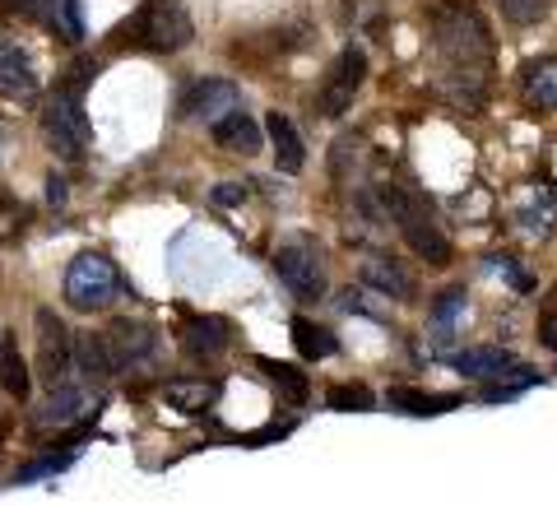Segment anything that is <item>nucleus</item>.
Masks as SVG:
<instances>
[{
  "mask_svg": "<svg viewBox=\"0 0 557 506\" xmlns=\"http://www.w3.org/2000/svg\"><path fill=\"white\" fill-rule=\"evenodd\" d=\"M293 344H298V354L302 358H335L339 354V340L330 335L325 325H317V321H307V317H293Z\"/></svg>",
  "mask_w": 557,
  "mask_h": 506,
  "instance_id": "23",
  "label": "nucleus"
},
{
  "mask_svg": "<svg viewBox=\"0 0 557 506\" xmlns=\"http://www.w3.org/2000/svg\"><path fill=\"white\" fill-rule=\"evenodd\" d=\"M330 409H339V414H368V409H376V399H372V391L368 386H330Z\"/></svg>",
  "mask_w": 557,
  "mask_h": 506,
  "instance_id": "27",
  "label": "nucleus"
},
{
  "mask_svg": "<svg viewBox=\"0 0 557 506\" xmlns=\"http://www.w3.org/2000/svg\"><path fill=\"white\" fill-rule=\"evenodd\" d=\"M209 131H214V145H223L228 153H242V159H251V153H260V145H265V135H260V126H256V121H251L247 112H242V108H237V112H228L223 121H214Z\"/></svg>",
  "mask_w": 557,
  "mask_h": 506,
  "instance_id": "18",
  "label": "nucleus"
},
{
  "mask_svg": "<svg viewBox=\"0 0 557 506\" xmlns=\"http://www.w3.org/2000/svg\"><path fill=\"white\" fill-rule=\"evenodd\" d=\"M98 65H84V75L75 84H65V89H57L47 98L42 108V135L51 153H61V159H84V149H89V112H84V79H94Z\"/></svg>",
  "mask_w": 557,
  "mask_h": 506,
  "instance_id": "3",
  "label": "nucleus"
},
{
  "mask_svg": "<svg viewBox=\"0 0 557 506\" xmlns=\"http://www.w3.org/2000/svg\"><path fill=\"white\" fill-rule=\"evenodd\" d=\"M228 344H233V325L223 317H190L186 330H182V354L196 358V362L219 358Z\"/></svg>",
  "mask_w": 557,
  "mask_h": 506,
  "instance_id": "15",
  "label": "nucleus"
},
{
  "mask_svg": "<svg viewBox=\"0 0 557 506\" xmlns=\"http://www.w3.org/2000/svg\"><path fill=\"white\" fill-rule=\"evenodd\" d=\"M0 381H5V391H10V395H14V399H20V405H24L33 381H28V362L20 358V344H14V340H5V344H0Z\"/></svg>",
  "mask_w": 557,
  "mask_h": 506,
  "instance_id": "26",
  "label": "nucleus"
},
{
  "mask_svg": "<svg viewBox=\"0 0 557 506\" xmlns=\"http://www.w3.org/2000/svg\"><path fill=\"white\" fill-rule=\"evenodd\" d=\"M121 293V274L112 256L102 251H79L65 270V303L75 311H102Z\"/></svg>",
  "mask_w": 557,
  "mask_h": 506,
  "instance_id": "5",
  "label": "nucleus"
},
{
  "mask_svg": "<svg viewBox=\"0 0 557 506\" xmlns=\"http://www.w3.org/2000/svg\"><path fill=\"white\" fill-rule=\"evenodd\" d=\"M70 330L57 321V311L38 307V372L47 377V386H61L70 372Z\"/></svg>",
  "mask_w": 557,
  "mask_h": 506,
  "instance_id": "12",
  "label": "nucleus"
},
{
  "mask_svg": "<svg viewBox=\"0 0 557 506\" xmlns=\"http://www.w3.org/2000/svg\"><path fill=\"white\" fill-rule=\"evenodd\" d=\"M256 368L270 377V386L278 391V399H284V405H307L311 381H307V372H302V368H293V362H274V358H260Z\"/></svg>",
  "mask_w": 557,
  "mask_h": 506,
  "instance_id": "21",
  "label": "nucleus"
},
{
  "mask_svg": "<svg viewBox=\"0 0 557 506\" xmlns=\"http://www.w3.org/2000/svg\"><path fill=\"white\" fill-rule=\"evenodd\" d=\"M38 89H42V84H38V70H33V57L14 38L0 33V98L33 102V98H38Z\"/></svg>",
  "mask_w": 557,
  "mask_h": 506,
  "instance_id": "11",
  "label": "nucleus"
},
{
  "mask_svg": "<svg viewBox=\"0 0 557 506\" xmlns=\"http://www.w3.org/2000/svg\"><path fill=\"white\" fill-rule=\"evenodd\" d=\"M525 98L539 102V108H557V57L525 65Z\"/></svg>",
  "mask_w": 557,
  "mask_h": 506,
  "instance_id": "25",
  "label": "nucleus"
},
{
  "mask_svg": "<svg viewBox=\"0 0 557 506\" xmlns=\"http://www.w3.org/2000/svg\"><path fill=\"white\" fill-rule=\"evenodd\" d=\"M386 405L399 414H413V418H432V414H450L460 405V395H423V391H409V386H395L386 395Z\"/></svg>",
  "mask_w": 557,
  "mask_h": 506,
  "instance_id": "22",
  "label": "nucleus"
},
{
  "mask_svg": "<svg viewBox=\"0 0 557 506\" xmlns=\"http://www.w3.org/2000/svg\"><path fill=\"white\" fill-rule=\"evenodd\" d=\"M274 274L298 303H317L325 298V260L321 247L307 237H293V242H278L274 247Z\"/></svg>",
  "mask_w": 557,
  "mask_h": 506,
  "instance_id": "6",
  "label": "nucleus"
},
{
  "mask_svg": "<svg viewBox=\"0 0 557 506\" xmlns=\"http://www.w3.org/2000/svg\"><path fill=\"white\" fill-rule=\"evenodd\" d=\"M65 465H70V456H47V460H38V465H24L14 479H20V483H33V479H42V474H61Z\"/></svg>",
  "mask_w": 557,
  "mask_h": 506,
  "instance_id": "29",
  "label": "nucleus"
},
{
  "mask_svg": "<svg viewBox=\"0 0 557 506\" xmlns=\"http://www.w3.org/2000/svg\"><path fill=\"white\" fill-rule=\"evenodd\" d=\"M237 108H242V94L228 79H200V84H190L186 98H182V116L205 121V126H214V121H223Z\"/></svg>",
  "mask_w": 557,
  "mask_h": 506,
  "instance_id": "10",
  "label": "nucleus"
},
{
  "mask_svg": "<svg viewBox=\"0 0 557 506\" xmlns=\"http://www.w3.org/2000/svg\"><path fill=\"white\" fill-rule=\"evenodd\" d=\"M497 10H502V20L530 28V24H539L548 14V0H497Z\"/></svg>",
  "mask_w": 557,
  "mask_h": 506,
  "instance_id": "28",
  "label": "nucleus"
},
{
  "mask_svg": "<svg viewBox=\"0 0 557 506\" xmlns=\"http://www.w3.org/2000/svg\"><path fill=\"white\" fill-rule=\"evenodd\" d=\"M432 51H437V89L474 112L487 94V70H493V38L465 0H437L432 5Z\"/></svg>",
  "mask_w": 557,
  "mask_h": 506,
  "instance_id": "1",
  "label": "nucleus"
},
{
  "mask_svg": "<svg viewBox=\"0 0 557 506\" xmlns=\"http://www.w3.org/2000/svg\"><path fill=\"white\" fill-rule=\"evenodd\" d=\"M265 135H270V145H274V163H278V172H302L307 168V149H302V135H298V126L284 116V112H270V121H265Z\"/></svg>",
  "mask_w": 557,
  "mask_h": 506,
  "instance_id": "17",
  "label": "nucleus"
},
{
  "mask_svg": "<svg viewBox=\"0 0 557 506\" xmlns=\"http://www.w3.org/2000/svg\"><path fill=\"white\" fill-rule=\"evenodd\" d=\"M121 33L149 51H182L196 38V24H190L182 0H139V10L131 14V24Z\"/></svg>",
  "mask_w": 557,
  "mask_h": 506,
  "instance_id": "4",
  "label": "nucleus"
},
{
  "mask_svg": "<svg viewBox=\"0 0 557 506\" xmlns=\"http://www.w3.org/2000/svg\"><path fill=\"white\" fill-rule=\"evenodd\" d=\"M381 214L399 229V237L409 242L413 256L432 260V266H446L450 260V237L442 233L437 209H432V200L423 190H409L399 182H381Z\"/></svg>",
  "mask_w": 557,
  "mask_h": 506,
  "instance_id": "2",
  "label": "nucleus"
},
{
  "mask_svg": "<svg viewBox=\"0 0 557 506\" xmlns=\"http://www.w3.org/2000/svg\"><path fill=\"white\" fill-rule=\"evenodd\" d=\"M94 409H98V399H94ZM89 414V395H84L79 386H51L47 395V405L42 409H33V428H65V423H75V418Z\"/></svg>",
  "mask_w": 557,
  "mask_h": 506,
  "instance_id": "16",
  "label": "nucleus"
},
{
  "mask_svg": "<svg viewBox=\"0 0 557 506\" xmlns=\"http://www.w3.org/2000/svg\"><path fill=\"white\" fill-rule=\"evenodd\" d=\"M358 279L368 284L372 293H381V298H399V303H409L413 293H418V284H413V274L399 266L395 256H381V251H372V256H362V266H358Z\"/></svg>",
  "mask_w": 557,
  "mask_h": 506,
  "instance_id": "13",
  "label": "nucleus"
},
{
  "mask_svg": "<svg viewBox=\"0 0 557 506\" xmlns=\"http://www.w3.org/2000/svg\"><path fill=\"white\" fill-rule=\"evenodd\" d=\"M70 368H79L89 381H94V377L108 381V377L116 372V362H112V354H108V340H102V330H98V335L89 330V335H79L75 344H70Z\"/></svg>",
  "mask_w": 557,
  "mask_h": 506,
  "instance_id": "20",
  "label": "nucleus"
},
{
  "mask_svg": "<svg viewBox=\"0 0 557 506\" xmlns=\"http://www.w3.org/2000/svg\"><path fill=\"white\" fill-rule=\"evenodd\" d=\"M242 196H247V186H219V190H214V200H219V205H237Z\"/></svg>",
  "mask_w": 557,
  "mask_h": 506,
  "instance_id": "32",
  "label": "nucleus"
},
{
  "mask_svg": "<svg viewBox=\"0 0 557 506\" xmlns=\"http://www.w3.org/2000/svg\"><path fill=\"white\" fill-rule=\"evenodd\" d=\"M0 5L28 14V20L47 24L51 33H61L65 42L84 38V20H79V0H0Z\"/></svg>",
  "mask_w": 557,
  "mask_h": 506,
  "instance_id": "14",
  "label": "nucleus"
},
{
  "mask_svg": "<svg viewBox=\"0 0 557 506\" xmlns=\"http://www.w3.org/2000/svg\"><path fill=\"white\" fill-rule=\"evenodd\" d=\"M47 200L51 205H65V177H57V172L47 177Z\"/></svg>",
  "mask_w": 557,
  "mask_h": 506,
  "instance_id": "31",
  "label": "nucleus"
},
{
  "mask_svg": "<svg viewBox=\"0 0 557 506\" xmlns=\"http://www.w3.org/2000/svg\"><path fill=\"white\" fill-rule=\"evenodd\" d=\"M102 340H108V354L116 362V372L121 368H139V362H149L153 354H159V330H153L149 321L121 317V321H112L108 330H102Z\"/></svg>",
  "mask_w": 557,
  "mask_h": 506,
  "instance_id": "9",
  "label": "nucleus"
},
{
  "mask_svg": "<svg viewBox=\"0 0 557 506\" xmlns=\"http://www.w3.org/2000/svg\"><path fill=\"white\" fill-rule=\"evenodd\" d=\"M465 311H469V293H465V288H442L437 298H432V311H428L432 340H437V344L456 340L460 325H465Z\"/></svg>",
  "mask_w": 557,
  "mask_h": 506,
  "instance_id": "19",
  "label": "nucleus"
},
{
  "mask_svg": "<svg viewBox=\"0 0 557 506\" xmlns=\"http://www.w3.org/2000/svg\"><path fill=\"white\" fill-rule=\"evenodd\" d=\"M544 344L557 348V293L548 298V311H544Z\"/></svg>",
  "mask_w": 557,
  "mask_h": 506,
  "instance_id": "30",
  "label": "nucleus"
},
{
  "mask_svg": "<svg viewBox=\"0 0 557 506\" xmlns=\"http://www.w3.org/2000/svg\"><path fill=\"white\" fill-rule=\"evenodd\" d=\"M450 368H456L460 377L469 381H511V386H530V372H520V362L507 354V348H493V344H483V348H460L456 358H450Z\"/></svg>",
  "mask_w": 557,
  "mask_h": 506,
  "instance_id": "8",
  "label": "nucleus"
},
{
  "mask_svg": "<svg viewBox=\"0 0 557 506\" xmlns=\"http://www.w3.org/2000/svg\"><path fill=\"white\" fill-rule=\"evenodd\" d=\"M163 399L168 405H177L186 414H200L219 399V381H168L163 386Z\"/></svg>",
  "mask_w": 557,
  "mask_h": 506,
  "instance_id": "24",
  "label": "nucleus"
},
{
  "mask_svg": "<svg viewBox=\"0 0 557 506\" xmlns=\"http://www.w3.org/2000/svg\"><path fill=\"white\" fill-rule=\"evenodd\" d=\"M362 79H368V51H362V47H344L339 57H335V65L325 70L321 94H317V108L325 116H344L348 108H354Z\"/></svg>",
  "mask_w": 557,
  "mask_h": 506,
  "instance_id": "7",
  "label": "nucleus"
}]
</instances>
